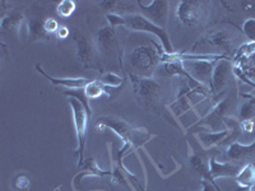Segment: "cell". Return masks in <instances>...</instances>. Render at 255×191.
<instances>
[{"label":"cell","mask_w":255,"mask_h":191,"mask_svg":"<svg viewBox=\"0 0 255 191\" xmlns=\"http://www.w3.org/2000/svg\"><path fill=\"white\" fill-rule=\"evenodd\" d=\"M96 130H111L119 136L124 144L131 145V148H135V149L142 147L148 139L152 138L151 134L148 133V130L144 127H133L124 120L113 117V116L100 117L99 122L96 125Z\"/></svg>","instance_id":"6da1fadb"},{"label":"cell","mask_w":255,"mask_h":191,"mask_svg":"<svg viewBox=\"0 0 255 191\" xmlns=\"http://www.w3.org/2000/svg\"><path fill=\"white\" fill-rule=\"evenodd\" d=\"M159 63H161L159 50L158 46H156L154 44L153 46L142 45V46L135 47L129 55V64L135 70L134 74L140 77L152 78Z\"/></svg>","instance_id":"7a4b0ae2"},{"label":"cell","mask_w":255,"mask_h":191,"mask_svg":"<svg viewBox=\"0 0 255 191\" xmlns=\"http://www.w3.org/2000/svg\"><path fill=\"white\" fill-rule=\"evenodd\" d=\"M125 18V27L130 31L135 32H145V33H151V35L156 36L161 42V47L166 54H174V47H172L171 41H170V36L166 32L165 28L158 27L154 24L153 22L145 18L143 14H138V13H133V14L124 15Z\"/></svg>","instance_id":"3957f363"},{"label":"cell","mask_w":255,"mask_h":191,"mask_svg":"<svg viewBox=\"0 0 255 191\" xmlns=\"http://www.w3.org/2000/svg\"><path fill=\"white\" fill-rule=\"evenodd\" d=\"M238 41L239 36L235 35V32L230 31V29H217V31L209 32L206 36H203L193 46V49L194 47L208 46L217 50L220 52V55L231 58L232 52H236L239 47H240Z\"/></svg>","instance_id":"277c9868"},{"label":"cell","mask_w":255,"mask_h":191,"mask_svg":"<svg viewBox=\"0 0 255 191\" xmlns=\"http://www.w3.org/2000/svg\"><path fill=\"white\" fill-rule=\"evenodd\" d=\"M131 84H133V95L135 99L145 108H152L157 104L161 95V86L153 78L136 76L129 73Z\"/></svg>","instance_id":"5b68a950"},{"label":"cell","mask_w":255,"mask_h":191,"mask_svg":"<svg viewBox=\"0 0 255 191\" xmlns=\"http://www.w3.org/2000/svg\"><path fill=\"white\" fill-rule=\"evenodd\" d=\"M72 108L73 122H74V129H76L77 140H78V147H77V154H78V167L84 161V149H86V138H87V127L90 113L84 104L77 98L69 97L68 99Z\"/></svg>","instance_id":"8992f818"},{"label":"cell","mask_w":255,"mask_h":191,"mask_svg":"<svg viewBox=\"0 0 255 191\" xmlns=\"http://www.w3.org/2000/svg\"><path fill=\"white\" fill-rule=\"evenodd\" d=\"M207 3L200 0H183L176 8V18L185 27H195L204 19Z\"/></svg>","instance_id":"52a82bcc"},{"label":"cell","mask_w":255,"mask_h":191,"mask_svg":"<svg viewBox=\"0 0 255 191\" xmlns=\"http://www.w3.org/2000/svg\"><path fill=\"white\" fill-rule=\"evenodd\" d=\"M96 45L102 54L108 56H116L122 65V49L116 37V29L110 26H105L96 33Z\"/></svg>","instance_id":"ba28073f"},{"label":"cell","mask_w":255,"mask_h":191,"mask_svg":"<svg viewBox=\"0 0 255 191\" xmlns=\"http://www.w3.org/2000/svg\"><path fill=\"white\" fill-rule=\"evenodd\" d=\"M73 41L77 47V59L84 68L88 69L100 70L97 64H96V50L93 44L88 40L86 35L82 32L74 31L73 32Z\"/></svg>","instance_id":"9c48e42d"},{"label":"cell","mask_w":255,"mask_h":191,"mask_svg":"<svg viewBox=\"0 0 255 191\" xmlns=\"http://www.w3.org/2000/svg\"><path fill=\"white\" fill-rule=\"evenodd\" d=\"M145 18L153 22L158 27L166 29L168 18V1L149 0V1H135Z\"/></svg>","instance_id":"30bf717a"},{"label":"cell","mask_w":255,"mask_h":191,"mask_svg":"<svg viewBox=\"0 0 255 191\" xmlns=\"http://www.w3.org/2000/svg\"><path fill=\"white\" fill-rule=\"evenodd\" d=\"M229 107L230 98H222L209 110V112L207 113L204 117L200 119L198 125H199V126L207 127V129L211 131H221V126L226 127L225 117H226V111L229 110Z\"/></svg>","instance_id":"8fae6325"},{"label":"cell","mask_w":255,"mask_h":191,"mask_svg":"<svg viewBox=\"0 0 255 191\" xmlns=\"http://www.w3.org/2000/svg\"><path fill=\"white\" fill-rule=\"evenodd\" d=\"M232 68H234V64H232L231 58L221 59V60H218L217 63L215 64L211 82L212 96H217L218 93L222 92L225 86H226L227 82H229L230 76H231Z\"/></svg>","instance_id":"7c38bea8"},{"label":"cell","mask_w":255,"mask_h":191,"mask_svg":"<svg viewBox=\"0 0 255 191\" xmlns=\"http://www.w3.org/2000/svg\"><path fill=\"white\" fill-rule=\"evenodd\" d=\"M217 61L211 60H197V61H184L183 65L189 76L194 78L199 83L204 84L207 87L211 88L212 82V73L213 68Z\"/></svg>","instance_id":"4fadbf2b"},{"label":"cell","mask_w":255,"mask_h":191,"mask_svg":"<svg viewBox=\"0 0 255 191\" xmlns=\"http://www.w3.org/2000/svg\"><path fill=\"white\" fill-rule=\"evenodd\" d=\"M35 68L41 76H44L55 87H60L61 86V87H65L68 90H84L91 82V79L87 78H55V77L49 76L38 63L36 64Z\"/></svg>","instance_id":"5bb4252c"},{"label":"cell","mask_w":255,"mask_h":191,"mask_svg":"<svg viewBox=\"0 0 255 191\" xmlns=\"http://www.w3.org/2000/svg\"><path fill=\"white\" fill-rule=\"evenodd\" d=\"M209 174L213 180L221 177H236L240 171V166L231 162H218L216 157H211L208 162Z\"/></svg>","instance_id":"9a60e30c"},{"label":"cell","mask_w":255,"mask_h":191,"mask_svg":"<svg viewBox=\"0 0 255 191\" xmlns=\"http://www.w3.org/2000/svg\"><path fill=\"white\" fill-rule=\"evenodd\" d=\"M100 6L106 14H133L134 3L133 1H123V0H105L100 3Z\"/></svg>","instance_id":"2e32d148"},{"label":"cell","mask_w":255,"mask_h":191,"mask_svg":"<svg viewBox=\"0 0 255 191\" xmlns=\"http://www.w3.org/2000/svg\"><path fill=\"white\" fill-rule=\"evenodd\" d=\"M79 168H81V172L76 176V181L78 179H81V177H86V176H93V177L113 176V172L111 171H104V170H101L93 157L84 158L83 163L79 166Z\"/></svg>","instance_id":"e0dca14e"},{"label":"cell","mask_w":255,"mask_h":191,"mask_svg":"<svg viewBox=\"0 0 255 191\" xmlns=\"http://www.w3.org/2000/svg\"><path fill=\"white\" fill-rule=\"evenodd\" d=\"M27 31L28 36L32 41H42L47 42L51 41L54 36H50L44 28V20L38 19V18H31L27 20Z\"/></svg>","instance_id":"ac0fdd59"},{"label":"cell","mask_w":255,"mask_h":191,"mask_svg":"<svg viewBox=\"0 0 255 191\" xmlns=\"http://www.w3.org/2000/svg\"><path fill=\"white\" fill-rule=\"evenodd\" d=\"M189 163H190L191 168L194 170L195 172H197L198 175H199L202 179H203V181H208V183H211L212 185L215 186L216 190L217 191H221V189L218 188L217 184H216V181L211 177V174H209V167L208 165H207L206 162L203 161V158L199 156V154H194V153H190V156H189Z\"/></svg>","instance_id":"d6986e66"},{"label":"cell","mask_w":255,"mask_h":191,"mask_svg":"<svg viewBox=\"0 0 255 191\" xmlns=\"http://www.w3.org/2000/svg\"><path fill=\"white\" fill-rule=\"evenodd\" d=\"M24 23V15L19 12H9L4 15L0 22V29L3 33L6 32L17 31L18 35H20V27Z\"/></svg>","instance_id":"ffe728a7"},{"label":"cell","mask_w":255,"mask_h":191,"mask_svg":"<svg viewBox=\"0 0 255 191\" xmlns=\"http://www.w3.org/2000/svg\"><path fill=\"white\" fill-rule=\"evenodd\" d=\"M253 153H255V140L252 144L248 145H244L239 142H234L226 149V157L229 159H232V161L247 158V157L252 156Z\"/></svg>","instance_id":"44dd1931"},{"label":"cell","mask_w":255,"mask_h":191,"mask_svg":"<svg viewBox=\"0 0 255 191\" xmlns=\"http://www.w3.org/2000/svg\"><path fill=\"white\" fill-rule=\"evenodd\" d=\"M243 102L239 107V119L241 121L244 120H252L255 117V96L243 93Z\"/></svg>","instance_id":"7402d4cb"},{"label":"cell","mask_w":255,"mask_h":191,"mask_svg":"<svg viewBox=\"0 0 255 191\" xmlns=\"http://www.w3.org/2000/svg\"><path fill=\"white\" fill-rule=\"evenodd\" d=\"M239 186L244 188H252L255 185V166L253 163H248L240 168L239 174L235 177Z\"/></svg>","instance_id":"603a6c76"},{"label":"cell","mask_w":255,"mask_h":191,"mask_svg":"<svg viewBox=\"0 0 255 191\" xmlns=\"http://www.w3.org/2000/svg\"><path fill=\"white\" fill-rule=\"evenodd\" d=\"M109 87H106L105 84H102V82L100 79H95V81H91L87 87L84 88V93L87 96V98L90 99H96L100 98L102 96L108 95L110 96V92L108 90Z\"/></svg>","instance_id":"cb8c5ba5"},{"label":"cell","mask_w":255,"mask_h":191,"mask_svg":"<svg viewBox=\"0 0 255 191\" xmlns=\"http://www.w3.org/2000/svg\"><path fill=\"white\" fill-rule=\"evenodd\" d=\"M194 106L195 103L189 96H181V97H177V98L170 104V108H171V111L174 112L175 116L180 117L183 113H185L186 111H189L191 107H194Z\"/></svg>","instance_id":"d4e9b609"},{"label":"cell","mask_w":255,"mask_h":191,"mask_svg":"<svg viewBox=\"0 0 255 191\" xmlns=\"http://www.w3.org/2000/svg\"><path fill=\"white\" fill-rule=\"evenodd\" d=\"M77 3L74 0H61L60 3L56 6V12H58L59 17L61 18H69L72 14L76 12Z\"/></svg>","instance_id":"484cf974"},{"label":"cell","mask_w":255,"mask_h":191,"mask_svg":"<svg viewBox=\"0 0 255 191\" xmlns=\"http://www.w3.org/2000/svg\"><path fill=\"white\" fill-rule=\"evenodd\" d=\"M31 186V179L26 174H18L14 179L12 180L10 188L14 191H26Z\"/></svg>","instance_id":"4316f807"},{"label":"cell","mask_w":255,"mask_h":191,"mask_svg":"<svg viewBox=\"0 0 255 191\" xmlns=\"http://www.w3.org/2000/svg\"><path fill=\"white\" fill-rule=\"evenodd\" d=\"M100 81L109 88H120L123 84L122 77H119L118 74H114V73H105V74H102Z\"/></svg>","instance_id":"83f0119b"},{"label":"cell","mask_w":255,"mask_h":191,"mask_svg":"<svg viewBox=\"0 0 255 191\" xmlns=\"http://www.w3.org/2000/svg\"><path fill=\"white\" fill-rule=\"evenodd\" d=\"M64 95L68 96V97H73V98H77L78 101H81L84 104V107L87 108L90 116L92 115V110H91L90 106V99L87 98V96L84 93V90H72V91H64Z\"/></svg>","instance_id":"f1b7e54d"},{"label":"cell","mask_w":255,"mask_h":191,"mask_svg":"<svg viewBox=\"0 0 255 191\" xmlns=\"http://www.w3.org/2000/svg\"><path fill=\"white\" fill-rule=\"evenodd\" d=\"M243 33L249 38L250 42H255V18H248L243 23Z\"/></svg>","instance_id":"f546056e"},{"label":"cell","mask_w":255,"mask_h":191,"mask_svg":"<svg viewBox=\"0 0 255 191\" xmlns=\"http://www.w3.org/2000/svg\"><path fill=\"white\" fill-rule=\"evenodd\" d=\"M106 20H108L109 26L111 28L116 29L120 26H125V18L124 15L120 14H106Z\"/></svg>","instance_id":"4dcf8cb0"},{"label":"cell","mask_w":255,"mask_h":191,"mask_svg":"<svg viewBox=\"0 0 255 191\" xmlns=\"http://www.w3.org/2000/svg\"><path fill=\"white\" fill-rule=\"evenodd\" d=\"M44 28L50 36H54V37H55L56 32L60 28V26H59L58 20L54 19V18H46V19L44 20Z\"/></svg>","instance_id":"1f68e13d"},{"label":"cell","mask_w":255,"mask_h":191,"mask_svg":"<svg viewBox=\"0 0 255 191\" xmlns=\"http://www.w3.org/2000/svg\"><path fill=\"white\" fill-rule=\"evenodd\" d=\"M69 35H70L69 28L65 26H60V28H59L58 32H56L55 37L59 38V40H65V38L69 37Z\"/></svg>","instance_id":"d6a6232c"},{"label":"cell","mask_w":255,"mask_h":191,"mask_svg":"<svg viewBox=\"0 0 255 191\" xmlns=\"http://www.w3.org/2000/svg\"><path fill=\"white\" fill-rule=\"evenodd\" d=\"M240 129L247 133H252L254 130V121L253 120H244L240 122Z\"/></svg>","instance_id":"836d02e7"},{"label":"cell","mask_w":255,"mask_h":191,"mask_svg":"<svg viewBox=\"0 0 255 191\" xmlns=\"http://www.w3.org/2000/svg\"><path fill=\"white\" fill-rule=\"evenodd\" d=\"M240 4L245 12L255 13V1L254 0H252V1H241Z\"/></svg>","instance_id":"e575fe53"},{"label":"cell","mask_w":255,"mask_h":191,"mask_svg":"<svg viewBox=\"0 0 255 191\" xmlns=\"http://www.w3.org/2000/svg\"><path fill=\"white\" fill-rule=\"evenodd\" d=\"M215 190H216V188L212 185L211 183H208V181H204L203 189H202V190H199V191H215ZM216 191H217V190H216Z\"/></svg>","instance_id":"d590c367"},{"label":"cell","mask_w":255,"mask_h":191,"mask_svg":"<svg viewBox=\"0 0 255 191\" xmlns=\"http://www.w3.org/2000/svg\"><path fill=\"white\" fill-rule=\"evenodd\" d=\"M235 191H253L252 188H244V186H238Z\"/></svg>","instance_id":"8d00e7d4"}]
</instances>
